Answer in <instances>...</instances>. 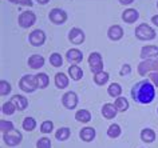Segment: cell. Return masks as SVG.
Returning a JSON list of instances; mask_svg holds the SVG:
<instances>
[{
  "mask_svg": "<svg viewBox=\"0 0 158 148\" xmlns=\"http://www.w3.org/2000/svg\"><path fill=\"white\" fill-rule=\"evenodd\" d=\"M131 97L139 104H150L156 97V85L149 79L138 81L131 88Z\"/></svg>",
  "mask_w": 158,
  "mask_h": 148,
  "instance_id": "1",
  "label": "cell"
},
{
  "mask_svg": "<svg viewBox=\"0 0 158 148\" xmlns=\"http://www.w3.org/2000/svg\"><path fill=\"white\" fill-rule=\"evenodd\" d=\"M134 35H135V37L138 39V40L150 41V40H153V39H156L157 32L152 25L148 24V23H141V24H138L135 27Z\"/></svg>",
  "mask_w": 158,
  "mask_h": 148,
  "instance_id": "2",
  "label": "cell"
},
{
  "mask_svg": "<svg viewBox=\"0 0 158 148\" xmlns=\"http://www.w3.org/2000/svg\"><path fill=\"white\" fill-rule=\"evenodd\" d=\"M19 88L26 93H32L38 89L35 75H23L19 80Z\"/></svg>",
  "mask_w": 158,
  "mask_h": 148,
  "instance_id": "3",
  "label": "cell"
},
{
  "mask_svg": "<svg viewBox=\"0 0 158 148\" xmlns=\"http://www.w3.org/2000/svg\"><path fill=\"white\" fill-rule=\"evenodd\" d=\"M23 140V135L22 132L16 130V128H14V130L11 131H7L3 134V142H4L8 147H16L19 144L22 143Z\"/></svg>",
  "mask_w": 158,
  "mask_h": 148,
  "instance_id": "4",
  "label": "cell"
},
{
  "mask_svg": "<svg viewBox=\"0 0 158 148\" xmlns=\"http://www.w3.org/2000/svg\"><path fill=\"white\" fill-rule=\"evenodd\" d=\"M87 61H89L90 71H91L94 75L103 71L105 64H103V60H102V55L99 52H91L90 53V56H89V59H87Z\"/></svg>",
  "mask_w": 158,
  "mask_h": 148,
  "instance_id": "5",
  "label": "cell"
},
{
  "mask_svg": "<svg viewBox=\"0 0 158 148\" xmlns=\"http://www.w3.org/2000/svg\"><path fill=\"white\" fill-rule=\"evenodd\" d=\"M36 23V15L32 11H23L18 18V24L22 28H31Z\"/></svg>",
  "mask_w": 158,
  "mask_h": 148,
  "instance_id": "6",
  "label": "cell"
},
{
  "mask_svg": "<svg viewBox=\"0 0 158 148\" xmlns=\"http://www.w3.org/2000/svg\"><path fill=\"white\" fill-rule=\"evenodd\" d=\"M50 21L55 25H62L67 21V12L62 8H52L48 14Z\"/></svg>",
  "mask_w": 158,
  "mask_h": 148,
  "instance_id": "7",
  "label": "cell"
},
{
  "mask_svg": "<svg viewBox=\"0 0 158 148\" xmlns=\"http://www.w3.org/2000/svg\"><path fill=\"white\" fill-rule=\"evenodd\" d=\"M67 37H69L70 43H73L75 45H81L85 43V39H86V35H85V31L78 28V27H74V28H71L69 31V35H67Z\"/></svg>",
  "mask_w": 158,
  "mask_h": 148,
  "instance_id": "8",
  "label": "cell"
},
{
  "mask_svg": "<svg viewBox=\"0 0 158 148\" xmlns=\"http://www.w3.org/2000/svg\"><path fill=\"white\" fill-rule=\"evenodd\" d=\"M28 41L32 47H42L46 43V33L43 29H34L28 35Z\"/></svg>",
  "mask_w": 158,
  "mask_h": 148,
  "instance_id": "9",
  "label": "cell"
},
{
  "mask_svg": "<svg viewBox=\"0 0 158 148\" xmlns=\"http://www.w3.org/2000/svg\"><path fill=\"white\" fill-rule=\"evenodd\" d=\"M78 102H79L78 95L73 91L66 92L64 95L62 96V104L64 108H67V110H75L78 106Z\"/></svg>",
  "mask_w": 158,
  "mask_h": 148,
  "instance_id": "10",
  "label": "cell"
},
{
  "mask_svg": "<svg viewBox=\"0 0 158 148\" xmlns=\"http://www.w3.org/2000/svg\"><path fill=\"white\" fill-rule=\"evenodd\" d=\"M141 57L142 60L145 59H157L158 57V47L149 44V45H143L141 48Z\"/></svg>",
  "mask_w": 158,
  "mask_h": 148,
  "instance_id": "11",
  "label": "cell"
},
{
  "mask_svg": "<svg viewBox=\"0 0 158 148\" xmlns=\"http://www.w3.org/2000/svg\"><path fill=\"white\" fill-rule=\"evenodd\" d=\"M66 60L69 63H73V64H78L83 60V52L78 48H71L66 52Z\"/></svg>",
  "mask_w": 158,
  "mask_h": 148,
  "instance_id": "12",
  "label": "cell"
},
{
  "mask_svg": "<svg viewBox=\"0 0 158 148\" xmlns=\"http://www.w3.org/2000/svg\"><path fill=\"white\" fill-rule=\"evenodd\" d=\"M139 19V11L135 8H127L122 12V20L127 24H133Z\"/></svg>",
  "mask_w": 158,
  "mask_h": 148,
  "instance_id": "13",
  "label": "cell"
},
{
  "mask_svg": "<svg viewBox=\"0 0 158 148\" xmlns=\"http://www.w3.org/2000/svg\"><path fill=\"white\" fill-rule=\"evenodd\" d=\"M101 114H102V116H103L105 119L111 120V119H114L117 116L118 110L115 108V106H114V103H105L103 106H102V108H101Z\"/></svg>",
  "mask_w": 158,
  "mask_h": 148,
  "instance_id": "14",
  "label": "cell"
},
{
  "mask_svg": "<svg viewBox=\"0 0 158 148\" xmlns=\"http://www.w3.org/2000/svg\"><path fill=\"white\" fill-rule=\"evenodd\" d=\"M123 28L119 24H114L107 29V37L111 41H118L123 37Z\"/></svg>",
  "mask_w": 158,
  "mask_h": 148,
  "instance_id": "15",
  "label": "cell"
},
{
  "mask_svg": "<svg viewBox=\"0 0 158 148\" xmlns=\"http://www.w3.org/2000/svg\"><path fill=\"white\" fill-rule=\"evenodd\" d=\"M153 64H154V59H145V60H142L141 63L138 64V68H137L138 73H139L141 76L149 75L150 72L154 71V69H153Z\"/></svg>",
  "mask_w": 158,
  "mask_h": 148,
  "instance_id": "16",
  "label": "cell"
},
{
  "mask_svg": "<svg viewBox=\"0 0 158 148\" xmlns=\"http://www.w3.org/2000/svg\"><path fill=\"white\" fill-rule=\"evenodd\" d=\"M44 57L42 55H39V53H34V55H31L28 57V60H27V64H28V67L31 69H40L43 65H44Z\"/></svg>",
  "mask_w": 158,
  "mask_h": 148,
  "instance_id": "17",
  "label": "cell"
},
{
  "mask_svg": "<svg viewBox=\"0 0 158 148\" xmlns=\"http://www.w3.org/2000/svg\"><path fill=\"white\" fill-rule=\"evenodd\" d=\"M95 128L93 127H83L81 131H79V138L82 139V142H86V143H90L95 139Z\"/></svg>",
  "mask_w": 158,
  "mask_h": 148,
  "instance_id": "18",
  "label": "cell"
},
{
  "mask_svg": "<svg viewBox=\"0 0 158 148\" xmlns=\"http://www.w3.org/2000/svg\"><path fill=\"white\" fill-rule=\"evenodd\" d=\"M69 77H70V76H67L66 73H63V72L55 73L54 83H55V85H56V88L64 89V88L69 87V83H70V79H69Z\"/></svg>",
  "mask_w": 158,
  "mask_h": 148,
  "instance_id": "19",
  "label": "cell"
},
{
  "mask_svg": "<svg viewBox=\"0 0 158 148\" xmlns=\"http://www.w3.org/2000/svg\"><path fill=\"white\" fill-rule=\"evenodd\" d=\"M11 102L15 104L18 111H24L27 107H28V99L26 96H22V95H14L11 96Z\"/></svg>",
  "mask_w": 158,
  "mask_h": 148,
  "instance_id": "20",
  "label": "cell"
},
{
  "mask_svg": "<svg viewBox=\"0 0 158 148\" xmlns=\"http://www.w3.org/2000/svg\"><path fill=\"white\" fill-rule=\"evenodd\" d=\"M69 76L71 77V80H74V81H79L83 77V69H82L81 67H79L78 64H71L70 67H69Z\"/></svg>",
  "mask_w": 158,
  "mask_h": 148,
  "instance_id": "21",
  "label": "cell"
},
{
  "mask_svg": "<svg viewBox=\"0 0 158 148\" xmlns=\"http://www.w3.org/2000/svg\"><path fill=\"white\" fill-rule=\"evenodd\" d=\"M35 77H36V84H38V88L39 89H44V88H47V85L50 84V77L44 72L36 73Z\"/></svg>",
  "mask_w": 158,
  "mask_h": 148,
  "instance_id": "22",
  "label": "cell"
},
{
  "mask_svg": "<svg viewBox=\"0 0 158 148\" xmlns=\"http://www.w3.org/2000/svg\"><path fill=\"white\" fill-rule=\"evenodd\" d=\"M141 140L143 143H153L156 140V132L152 128H143L141 131Z\"/></svg>",
  "mask_w": 158,
  "mask_h": 148,
  "instance_id": "23",
  "label": "cell"
},
{
  "mask_svg": "<svg viewBox=\"0 0 158 148\" xmlns=\"http://www.w3.org/2000/svg\"><path fill=\"white\" fill-rule=\"evenodd\" d=\"M114 106L118 110V112H126L129 110L130 104H129V100L126 99L125 96H119L115 99V102H114Z\"/></svg>",
  "mask_w": 158,
  "mask_h": 148,
  "instance_id": "24",
  "label": "cell"
},
{
  "mask_svg": "<svg viewBox=\"0 0 158 148\" xmlns=\"http://www.w3.org/2000/svg\"><path fill=\"white\" fill-rule=\"evenodd\" d=\"M70 135H71V131L69 127H60L55 132V139H56L58 142H66V140L70 138Z\"/></svg>",
  "mask_w": 158,
  "mask_h": 148,
  "instance_id": "25",
  "label": "cell"
},
{
  "mask_svg": "<svg viewBox=\"0 0 158 148\" xmlns=\"http://www.w3.org/2000/svg\"><path fill=\"white\" fill-rule=\"evenodd\" d=\"M75 119L79 123H89L91 120V114H90L89 110H79L75 114Z\"/></svg>",
  "mask_w": 158,
  "mask_h": 148,
  "instance_id": "26",
  "label": "cell"
},
{
  "mask_svg": "<svg viewBox=\"0 0 158 148\" xmlns=\"http://www.w3.org/2000/svg\"><path fill=\"white\" fill-rule=\"evenodd\" d=\"M109 79H110V75L106 71H102L99 73H95L94 75V83L97 85H105L109 83Z\"/></svg>",
  "mask_w": 158,
  "mask_h": 148,
  "instance_id": "27",
  "label": "cell"
},
{
  "mask_svg": "<svg viewBox=\"0 0 158 148\" xmlns=\"http://www.w3.org/2000/svg\"><path fill=\"white\" fill-rule=\"evenodd\" d=\"M22 127H23V130L27 131V132L34 131L35 128H36V120L34 118H31V116H26L24 120H23V123H22Z\"/></svg>",
  "mask_w": 158,
  "mask_h": 148,
  "instance_id": "28",
  "label": "cell"
},
{
  "mask_svg": "<svg viewBox=\"0 0 158 148\" xmlns=\"http://www.w3.org/2000/svg\"><path fill=\"white\" fill-rule=\"evenodd\" d=\"M107 93H109V96H111V97H119L121 96V93H122V87H121V84L119 83H111L107 87Z\"/></svg>",
  "mask_w": 158,
  "mask_h": 148,
  "instance_id": "29",
  "label": "cell"
},
{
  "mask_svg": "<svg viewBox=\"0 0 158 148\" xmlns=\"http://www.w3.org/2000/svg\"><path fill=\"white\" fill-rule=\"evenodd\" d=\"M122 134V130H121V127L118 126V124H110L109 128H107V136L109 138H111V139H117V138H119Z\"/></svg>",
  "mask_w": 158,
  "mask_h": 148,
  "instance_id": "30",
  "label": "cell"
},
{
  "mask_svg": "<svg viewBox=\"0 0 158 148\" xmlns=\"http://www.w3.org/2000/svg\"><path fill=\"white\" fill-rule=\"evenodd\" d=\"M50 64L52 65V67H62L63 65V57L60 53H58V52H54V53H51L50 55Z\"/></svg>",
  "mask_w": 158,
  "mask_h": 148,
  "instance_id": "31",
  "label": "cell"
},
{
  "mask_svg": "<svg viewBox=\"0 0 158 148\" xmlns=\"http://www.w3.org/2000/svg\"><path fill=\"white\" fill-rule=\"evenodd\" d=\"M15 111H16V107H15V104L11 102V100H8V102H6V103H3V106H2V112H3L4 115H7V116L14 115Z\"/></svg>",
  "mask_w": 158,
  "mask_h": 148,
  "instance_id": "32",
  "label": "cell"
},
{
  "mask_svg": "<svg viewBox=\"0 0 158 148\" xmlns=\"http://www.w3.org/2000/svg\"><path fill=\"white\" fill-rule=\"evenodd\" d=\"M12 91V85H11L7 80H0V95L7 96Z\"/></svg>",
  "mask_w": 158,
  "mask_h": 148,
  "instance_id": "33",
  "label": "cell"
},
{
  "mask_svg": "<svg viewBox=\"0 0 158 148\" xmlns=\"http://www.w3.org/2000/svg\"><path fill=\"white\" fill-rule=\"evenodd\" d=\"M54 131V123L51 122V120H46V122H43L40 124V132L42 134H51V132Z\"/></svg>",
  "mask_w": 158,
  "mask_h": 148,
  "instance_id": "34",
  "label": "cell"
},
{
  "mask_svg": "<svg viewBox=\"0 0 158 148\" xmlns=\"http://www.w3.org/2000/svg\"><path fill=\"white\" fill-rule=\"evenodd\" d=\"M52 143H51V139L47 138V136H43L36 142V148H51Z\"/></svg>",
  "mask_w": 158,
  "mask_h": 148,
  "instance_id": "35",
  "label": "cell"
},
{
  "mask_svg": "<svg viewBox=\"0 0 158 148\" xmlns=\"http://www.w3.org/2000/svg\"><path fill=\"white\" fill-rule=\"evenodd\" d=\"M14 128H15V126H14L12 122H10V120H4V119L0 120V131H2L3 134L7 132V131L14 130Z\"/></svg>",
  "mask_w": 158,
  "mask_h": 148,
  "instance_id": "36",
  "label": "cell"
},
{
  "mask_svg": "<svg viewBox=\"0 0 158 148\" xmlns=\"http://www.w3.org/2000/svg\"><path fill=\"white\" fill-rule=\"evenodd\" d=\"M12 4H18V6H24V7H32L34 2L32 0H8Z\"/></svg>",
  "mask_w": 158,
  "mask_h": 148,
  "instance_id": "37",
  "label": "cell"
},
{
  "mask_svg": "<svg viewBox=\"0 0 158 148\" xmlns=\"http://www.w3.org/2000/svg\"><path fill=\"white\" fill-rule=\"evenodd\" d=\"M130 73H131V67H130V64H123L121 67V71H119V75L121 76H129Z\"/></svg>",
  "mask_w": 158,
  "mask_h": 148,
  "instance_id": "38",
  "label": "cell"
},
{
  "mask_svg": "<svg viewBox=\"0 0 158 148\" xmlns=\"http://www.w3.org/2000/svg\"><path fill=\"white\" fill-rule=\"evenodd\" d=\"M148 79L152 81L154 85H156V88H158V72H156V71L150 72L149 75H148Z\"/></svg>",
  "mask_w": 158,
  "mask_h": 148,
  "instance_id": "39",
  "label": "cell"
},
{
  "mask_svg": "<svg viewBox=\"0 0 158 148\" xmlns=\"http://www.w3.org/2000/svg\"><path fill=\"white\" fill-rule=\"evenodd\" d=\"M118 2H119V4H122V6H130L134 3V0H118Z\"/></svg>",
  "mask_w": 158,
  "mask_h": 148,
  "instance_id": "40",
  "label": "cell"
},
{
  "mask_svg": "<svg viewBox=\"0 0 158 148\" xmlns=\"http://www.w3.org/2000/svg\"><path fill=\"white\" fill-rule=\"evenodd\" d=\"M152 23H153L154 27H158V15H154L152 18Z\"/></svg>",
  "mask_w": 158,
  "mask_h": 148,
  "instance_id": "41",
  "label": "cell"
},
{
  "mask_svg": "<svg viewBox=\"0 0 158 148\" xmlns=\"http://www.w3.org/2000/svg\"><path fill=\"white\" fill-rule=\"evenodd\" d=\"M50 2H51V0H36V3H38V4H42V6L48 4Z\"/></svg>",
  "mask_w": 158,
  "mask_h": 148,
  "instance_id": "42",
  "label": "cell"
},
{
  "mask_svg": "<svg viewBox=\"0 0 158 148\" xmlns=\"http://www.w3.org/2000/svg\"><path fill=\"white\" fill-rule=\"evenodd\" d=\"M153 69L156 72H158V57L157 59H154V64H153Z\"/></svg>",
  "mask_w": 158,
  "mask_h": 148,
  "instance_id": "43",
  "label": "cell"
},
{
  "mask_svg": "<svg viewBox=\"0 0 158 148\" xmlns=\"http://www.w3.org/2000/svg\"><path fill=\"white\" fill-rule=\"evenodd\" d=\"M157 8H158V2H157Z\"/></svg>",
  "mask_w": 158,
  "mask_h": 148,
  "instance_id": "44",
  "label": "cell"
},
{
  "mask_svg": "<svg viewBox=\"0 0 158 148\" xmlns=\"http://www.w3.org/2000/svg\"><path fill=\"white\" fill-rule=\"evenodd\" d=\"M157 112H158V110H157Z\"/></svg>",
  "mask_w": 158,
  "mask_h": 148,
  "instance_id": "45",
  "label": "cell"
}]
</instances>
